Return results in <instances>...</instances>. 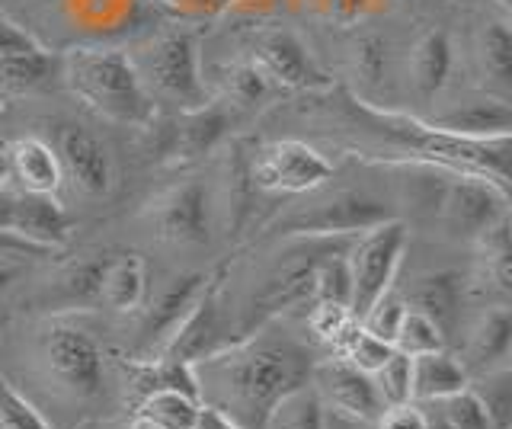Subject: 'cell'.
Wrapping results in <instances>:
<instances>
[{
	"mask_svg": "<svg viewBox=\"0 0 512 429\" xmlns=\"http://www.w3.org/2000/svg\"><path fill=\"white\" fill-rule=\"evenodd\" d=\"M394 349L404 356L439 353V349H445V333L432 324L426 314L407 308L397 324V333H394Z\"/></svg>",
	"mask_w": 512,
	"mask_h": 429,
	"instance_id": "f546056e",
	"label": "cell"
},
{
	"mask_svg": "<svg viewBox=\"0 0 512 429\" xmlns=\"http://www.w3.org/2000/svg\"><path fill=\"white\" fill-rule=\"evenodd\" d=\"M128 58H132L151 100L173 103L180 113L212 100L202 77L199 36L189 29H173V33L157 36Z\"/></svg>",
	"mask_w": 512,
	"mask_h": 429,
	"instance_id": "3957f363",
	"label": "cell"
},
{
	"mask_svg": "<svg viewBox=\"0 0 512 429\" xmlns=\"http://www.w3.org/2000/svg\"><path fill=\"white\" fill-rule=\"evenodd\" d=\"M400 4H404V7H413V0H400Z\"/></svg>",
	"mask_w": 512,
	"mask_h": 429,
	"instance_id": "f907efd6",
	"label": "cell"
},
{
	"mask_svg": "<svg viewBox=\"0 0 512 429\" xmlns=\"http://www.w3.org/2000/svg\"><path fill=\"white\" fill-rule=\"evenodd\" d=\"M509 349H512V314L509 308H493L480 317V324L474 327L471 340H468V365L464 372L474 369V372H490V369H500L509 359Z\"/></svg>",
	"mask_w": 512,
	"mask_h": 429,
	"instance_id": "cb8c5ba5",
	"label": "cell"
},
{
	"mask_svg": "<svg viewBox=\"0 0 512 429\" xmlns=\"http://www.w3.org/2000/svg\"><path fill=\"white\" fill-rule=\"evenodd\" d=\"M16 193H20V189L0 186V234H10V228H13V212H16Z\"/></svg>",
	"mask_w": 512,
	"mask_h": 429,
	"instance_id": "ee69618b",
	"label": "cell"
},
{
	"mask_svg": "<svg viewBox=\"0 0 512 429\" xmlns=\"http://www.w3.org/2000/svg\"><path fill=\"white\" fill-rule=\"evenodd\" d=\"M0 429H48L23 394H16L4 378H0Z\"/></svg>",
	"mask_w": 512,
	"mask_h": 429,
	"instance_id": "f35d334b",
	"label": "cell"
},
{
	"mask_svg": "<svg viewBox=\"0 0 512 429\" xmlns=\"http://www.w3.org/2000/svg\"><path fill=\"white\" fill-rule=\"evenodd\" d=\"M311 330L317 333V340L330 343L333 349L340 346V340L346 337V330L356 324V317H352L349 308L343 305H330V301H314V311L308 317Z\"/></svg>",
	"mask_w": 512,
	"mask_h": 429,
	"instance_id": "74e56055",
	"label": "cell"
},
{
	"mask_svg": "<svg viewBox=\"0 0 512 429\" xmlns=\"http://www.w3.org/2000/svg\"><path fill=\"white\" fill-rule=\"evenodd\" d=\"M58 77V52L0 10V100L45 90Z\"/></svg>",
	"mask_w": 512,
	"mask_h": 429,
	"instance_id": "52a82bcc",
	"label": "cell"
},
{
	"mask_svg": "<svg viewBox=\"0 0 512 429\" xmlns=\"http://www.w3.org/2000/svg\"><path fill=\"white\" fill-rule=\"evenodd\" d=\"M10 161V177L20 183L23 193H42V196H55L58 186L64 180L58 151L42 138H20L13 141L7 151Z\"/></svg>",
	"mask_w": 512,
	"mask_h": 429,
	"instance_id": "44dd1931",
	"label": "cell"
},
{
	"mask_svg": "<svg viewBox=\"0 0 512 429\" xmlns=\"http://www.w3.org/2000/svg\"><path fill=\"white\" fill-rule=\"evenodd\" d=\"M461 298H464V279L452 273V269H439V273H423L413 279V289L407 292L404 305L426 314L448 337L458 327Z\"/></svg>",
	"mask_w": 512,
	"mask_h": 429,
	"instance_id": "ffe728a7",
	"label": "cell"
},
{
	"mask_svg": "<svg viewBox=\"0 0 512 429\" xmlns=\"http://www.w3.org/2000/svg\"><path fill=\"white\" fill-rule=\"evenodd\" d=\"M375 423H378V429H426L429 417L413 401H407V404L384 407Z\"/></svg>",
	"mask_w": 512,
	"mask_h": 429,
	"instance_id": "60d3db41",
	"label": "cell"
},
{
	"mask_svg": "<svg viewBox=\"0 0 512 429\" xmlns=\"http://www.w3.org/2000/svg\"><path fill=\"white\" fill-rule=\"evenodd\" d=\"M0 106H4V100H0Z\"/></svg>",
	"mask_w": 512,
	"mask_h": 429,
	"instance_id": "816d5d0a",
	"label": "cell"
},
{
	"mask_svg": "<svg viewBox=\"0 0 512 429\" xmlns=\"http://www.w3.org/2000/svg\"><path fill=\"white\" fill-rule=\"evenodd\" d=\"M215 81L221 87V100L240 109H260L279 93V87L269 81V74L256 61H228L215 68Z\"/></svg>",
	"mask_w": 512,
	"mask_h": 429,
	"instance_id": "484cf974",
	"label": "cell"
},
{
	"mask_svg": "<svg viewBox=\"0 0 512 429\" xmlns=\"http://www.w3.org/2000/svg\"><path fill=\"white\" fill-rule=\"evenodd\" d=\"M106 257H90L84 263H74L61 276V295L71 305H96L100 301V282H103Z\"/></svg>",
	"mask_w": 512,
	"mask_h": 429,
	"instance_id": "836d02e7",
	"label": "cell"
},
{
	"mask_svg": "<svg viewBox=\"0 0 512 429\" xmlns=\"http://www.w3.org/2000/svg\"><path fill=\"white\" fill-rule=\"evenodd\" d=\"M154 228L164 244L202 247L212 234V196L202 180H186L154 205Z\"/></svg>",
	"mask_w": 512,
	"mask_h": 429,
	"instance_id": "4fadbf2b",
	"label": "cell"
},
{
	"mask_svg": "<svg viewBox=\"0 0 512 429\" xmlns=\"http://www.w3.org/2000/svg\"><path fill=\"white\" fill-rule=\"evenodd\" d=\"M148 298V269L138 253H112L106 257L100 301L116 311H138Z\"/></svg>",
	"mask_w": 512,
	"mask_h": 429,
	"instance_id": "7402d4cb",
	"label": "cell"
},
{
	"mask_svg": "<svg viewBox=\"0 0 512 429\" xmlns=\"http://www.w3.org/2000/svg\"><path fill=\"white\" fill-rule=\"evenodd\" d=\"M452 61H455L452 39H448L442 29H429V33L416 39L413 52H410V71H413V84L420 90L423 100H432L448 84Z\"/></svg>",
	"mask_w": 512,
	"mask_h": 429,
	"instance_id": "d4e9b609",
	"label": "cell"
},
{
	"mask_svg": "<svg viewBox=\"0 0 512 429\" xmlns=\"http://www.w3.org/2000/svg\"><path fill=\"white\" fill-rule=\"evenodd\" d=\"M436 129L452 132L461 138L474 141H493V138H509L512 135V106L506 97H477L468 100L448 113L429 119Z\"/></svg>",
	"mask_w": 512,
	"mask_h": 429,
	"instance_id": "d6986e66",
	"label": "cell"
},
{
	"mask_svg": "<svg viewBox=\"0 0 512 429\" xmlns=\"http://www.w3.org/2000/svg\"><path fill=\"white\" fill-rule=\"evenodd\" d=\"M160 4H173L180 10H189V7H199V0H160Z\"/></svg>",
	"mask_w": 512,
	"mask_h": 429,
	"instance_id": "7dc6e473",
	"label": "cell"
},
{
	"mask_svg": "<svg viewBox=\"0 0 512 429\" xmlns=\"http://www.w3.org/2000/svg\"><path fill=\"white\" fill-rule=\"evenodd\" d=\"M509 193L487 177L474 173H452L439 202L442 225L458 237H484L493 225L506 218Z\"/></svg>",
	"mask_w": 512,
	"mask_h": 429,
	"instance_id": "9c48e42d",
	"label": "cell"
},
{
	"mask_svg": "<svg viewBox=\"0 0 512 429\" xmlns=\"http://www.w3.org/2000/svg\"><path fill=\"white\" fill-rule=\"evenodd\" d=\"M58 81L109 122L151 125L157 119L154 100L144 90L132 58L119 49H64L58 55Z\"/></svg>",
	"mask_w": 512,
	"mask_h": 429,
	"instance_id": "7a4b0ae2",
	"label": "cell"
},
{
	"mask_svg": "<svg viewBox=\"0 0 512 429\" xmlns=\"http://www.w3.org/2000/svg\"><path fill=\"white\" fill-rule=\"evenodd\" d=\"M23 273H26V260L20 253H0V295H4L10 285L20 282Z\"/></svg>",
	"mask_w": 512,
	"mask_h": 429,
	"instance_id": "b9f144b4",
	"label": "cell"
},
{
	"mask_svg": "<svg viewBox=\"0 0 512 429\" xmlns=\"http://www.w3.org/2000/svg\"><path fill=\"white\" fill-rule=\"evenodd\" d=\"M333 177V164L304 141H272L256 151L247 180L263 193H311Z\"/></svg>",
	"mask_w": 512,
	"mask_h": 429,
	"instance_id": "8992f818",
	"label": "cell"
},
{
	"mask_svg": "<svg viewBox=\"0 0 512 429\" xmlns=\"http://www.w3.org/2000/svg\"><path fill=\"white\" fill-rule=\"evenodd\" d=\"M132 429H157L151 420H144V417H135V423H132Z\"/></svg>",
	"mask_w": 512,
	"mask_h": 429,
	"instance_id": "681fc988",
	"label": "cell"
},
{
	"mask_svg": "<svg viewBox=\"0 0 512 429\" xmlns=\"http://www.w3.org/2000/svg\"><path fill=\"white\" fill-rule=\"evenodd\" d=\"M480 61H484V71L493 77L496 84L509 87L512 81V33H509V20H490L480 33Z\"/></svg>",
	"mask_w": 512,
	"mask_h": 429,
	"instance_id": "4dcf8cb0",
	"label": "cell"
},
{
	"mask_svg": "<svg viewBox=\"0 0 512 429\" xmlns=\"http://www.w3.org/2000/svg\"><path fill=\"white\" fill-rule=\"evenodd\" d=\"M221 269L218 273H208L205 289L199 292L196 305L189 308V314L183 317V324L173 330V337L164 343L157 359H176V362H199L205 356L218 353L228 343H234L237 337L228 333V324H224V282H221Z\"/></svg>",
	"mask_w": 512,
	"mask_h": 429,
	"instance_id": "ba28073f",
	"label": "cell"
},
{
	"mask_svg": "<svg viewBox=\"0 0 512 429\" xmlns=\"http://www.w3.org/2000/svg\"><path fill=\"white\" fill-rule=\"evenodd\" d=\"M468 385L464 365L439 349V353L410 356V397L413 401H442L452 391Z\"/></svg>",
	"mask_w": 512,
	"mask_h": 429,
	"instance_id": "603a6c76",
	"label": "cell"
},
{
	"mask_svg": "<svg viewBox=\"0 0 512 429\" xmlns=\"http://www.w3.org/2000/svg\"><path fill=\"white\" fill-rule=\"evenodd\" d=\"M13 237L39 247L45 253H52L58 247L68 244L71 237V218L61 209V202L55 196L42 193H16V212H13Z\"/></svg>",
	"mask_w": 512,
	"mask_h": 429,
	"instance_id": "ac0fdd59",
	"label": "cell"
},
{
	"mask_svg": "<svg viewBox=\"0 0 512 429\" xmlns=\"http://www.w3.org/2000/svg\"><path fill=\"white\" fill-rule=\"evenodd\" d=\"M480 404L487 407L493 429H512V372L509 365H500V369L480 372L477 388H471Z\"/></svg>",
	"mask_w": 512,
	"mask_h": 429,
	"instance_id": "1f68e13d",
	"label": "cell"
},
{
	"mask_svg": "<svg viewBox=\"0 0 512 429\" xmlns=\"http://www.w3.org/2000/svg\"><path fill=\"white\" fill-rule=\"evenodd\" d=\"M10 180V161H7V151H0V186H7Z\"/></svg>",
	"mask_w": 512,
	"mask_h": 429,
	"instance_id": "bcb514c9",
	"label": "cell"
},
{
	"mask_svg": "<svg viewBox=\"0 0 512 429\" xmlns=\"http://www.w3.org/2000/svg\"><path fill=\"white\" fill-rule=\"evenodd\" d=\"M311 388L317 391L324 410H333L336 417L356 423H375L378 413L384 410L381 397L372 385V375L356 369L343 356L311 365Z\"/></svg>",
	"mask_w": 512,
	"mask_h": 429,
	"instance_id": "7c38bea8",
	"label": "cell"
},
{
	"mask_svg": "<svg viewBox=\"0 0 512 429\" xmlns=\"http://www.w3.org/2000/svg\"><path fill=\"white\" fill-rule=\"evenodd\" d=\"M327 410L320 404L317 391L304 381L295 391H288L282 401L266 413L263 429H324Z\"/></svg>",
	"mask_w": 512,
	"mask_h": 429,
	"instance_id": "4316f807",
	"label": "cell"
},
{
	"mask_svg": "<svg viewBox=\"0 0 512 429\" xmlns=\"http://www.w3.org/2000/svg\"><path fill=\"white\" fill-rule=\"evenodd\" d=\"M343 241L346 237H298V244L276 263V269H272L266 282L260 285V292L253 295V308L244 324V333H250L260 324H269V317H276L285 308L314 301L317 263L324 260L327 250H333ZM244 333H240V337H244Z\"/></svg>",
	"mask_w": 512,
	"mask_h": 429,
	"instance_id": "5b68a950",
	"label": "cell"
},
{
	"mask_svg": "<svg viewBox=\"0 0 512 429\" xmlns=\"http://www.w3.org/2000/svg\"><path fill=\"white\" fill-rule=\"evenodd\" d=\"M439 404H442L439 417L452 429H493V420H490L487 407L480 404V397L468 385L452 391L448 397H442Z\"/></svg>",
	"mask_w": 512,
	"mask_h": 429,
	"instance_id": "e575fe53",
	"label": "cell"
},
{
	"mask_svg": "<svg viewBox=\"0 0 512 429\" xmlns=\"http://www.w3.org/2000/svg\"><path fill=\"white\" fill-rule=\"evenodd\" d=\"M205 279L208 276H202V273L173 279L167 289L151 301V308L144 314V324H141L138 362H154L160 356V349H164V343L173 337V330L183 324L189 308L196 305L199 292L205 289Z\"/></svg>",
	"mask_w": 512,
	"mask_h": 429,
	"instance_id": "2e32d148",
	"label": "cell"
},
{
	"mask_svg": "<svg viewBox=\"0 0 512 429\" xmlns=\"http://www.w3.org/2000/svg\"><path fill=\"white\" fill-rule=\"evenodd\" d=\"M199 404L221 410L244 429H263L266 413L311 378V356L288 333L266 324L218 353L192 362Z\"/></svg>",
	"mask_w": 512,
	"mask_h": 429,
	"instance_id": "6da1fadb",
	"label": "cell"
},
{
	"mask_svg": "<svg viewBox=\"0 0 512 429\" xmlns=\"http://www.w3.org/2000/svg\"><path fill=\"white\" fill-rule=\"evenodd\" d=\"M349 244H336L324 253V260L317 263L314 273V301H330V305L349 308L352 301V276H349Z\"/></svg>",
	"mask_w": 512,
	"mask_h": 429,
	"instance_id": "f1b7e54d",
	"label": "cell"
},
{
	"mask_svg": "<svg viewBox=\"0 0 512 429\" xmlns=\"http://www.w3.org/2000/svg\"><path fill=\"white\" fill-rule=\"evenodd\" d=\"M199 401L183 391H170V388H157L148 391L138 404V417L151 420L157 429H192L199 417Z\"/></svg>",
	"mask_w": 512,
	"mask_h": 429,
	"instance_id": "83f0119b",
	"label": "cell"
},
{
	"mask_svg": "<svg viewBox=\"0 0 512 429\" xmlns=\"http://www.w3.org/2000/svg\"><path fill=\"white\" fill-rule=\"evenodd\" d=\"M388 218L391 212L378 199H368L362 193H333L311 209L279 221V231L295 237H356Z\"/></svg>",
	"mask_w": 512,
	"mask_h": 429,
	"instance_id": "8fae6325",
	"label": "cell"
},
{
	"mask_svg": "<svg viewBox=\"0 0 512 429\" xmlns=\"http://www.w3.org/2000/svg\"><path fill=\"white\" fill-rule=\"evenodd\" d=\"M42 353L52 375L77 397H96L103 391V353L84 327L52 324L42 337Z\"/></svg>",
	"mask_w": 512,
	"mask_h": 429,
	"instance_id": "30bf717a",
	"label": "cell"
},
{
	"mask_svg": "<svg viewBox=\"0 0 512 429\" xmlns=\"http://www.w3.org/2000/svg\"><path fill=\"white\" fill-rule=\"evenodd\" d=\"M404 311H407L404 298L394 295V289H388L372 308L359 317V324L372 333V337L394 346V333H397V324H400V317H404Z\"/></svg>",
	"mask_w": 512,
	"mask_h": 429,
	"instance_id": "8d00e7d4",
	"label": "cell"
},
{
	"mask_svg": "<svg viewBox=\"0 0 512 429\" xmlns=\"http://www.w3.org/2000/svg\"><path fill=\"white\" fill-rule=\"evenodd\" d=\"M324 429H359V423L356 420H346V417H324Z\"/></svg>",
	"mask_w": 512,
	"mask_h": 429,
	"instance_id": "f6af8a7d",
	"label": "cell"
},
{
	"mask_svg": "<svg viewBox=\"0 0 512 429\" xmlns=\"http://www.w3.org/2000/svg\"><path fill=\"white\" fill-rule=\"evenodd\" d=\"M372 385H375L384 407L413 401V397H410V356L397 353V349H394L391 359L384 362L381 369L372 372Z\"/></svg>",
	"mask_w": 512,
	"mask_h": 429,
	"instance_id": "d590c367",
	"label": "cell"
},
{
	"mask_svg": "<svg viewBox=\"0 0 512 429\" xmlns=\"http://www.w3.org/2000/svg\"><path fill=\"white\" fill-rule=\"evenodd\" d=\"M426 429H452V426H448L442 417H429V426Z\"/></svg>",
	"mask_w": 512,
	"mask_h": 429,
	"instance_id": "c3c4849f",
	"label": "cell"
},
{
	"mask_svg": "<svg viewBox=\"0 0 512 429\" xmlns=\"http://www.w3.org/2000/svg\"><path fill=\"white\" fill-rule=\"evenodd\" d=\"M253 61L260 65L269 81L279 90H327L330 77L320 71L314 55L308 52L295 33L288 29H266L256 36V52Z\"/></svg>",
	"mask_w": 512,
	"mask_h": 429,
	"instance_id": "5bb4252c",
	"label": "cell"
},
{
	"mask_svg": "<svg viewBox=\"0 0 512 429\" xmlns=\"http://www.w3.org/2000/svg\"><path fill=\"white\" fill-rule=\"evenodd\" d=\"M58 161L61 173H68L74 189H80L90 199H103L112 193L116 183V164L112 154L93 132L80 129V125H68L58 132Z\"/></svg>",
	"mask_w": 512,
	"mask_h": 429,
	"instance_id": "9a60e30c",
	"label": "cell"
},
{
	"mask_svg": "<svg viewBox=\"0 0 512 429\" xmlns=\"http://www.w3.org/2000/svg\"><path fill=\"white\" fill-rule=\"evenodd\" d=\"M352 61H356V71L368 84L381 81V74L388 71V39L378 33L359 36L356 45H352Z\"/></svg>",
	"mask_w": 512,
	"mask_h": 429,
	"instance_id": "ab89813d",
	"label": "cell"
},
{
	"mask_svg": "<svg viewBox=\"0 0 512 429\" xmlns=\"http://www.w3.org/2000/svg\"><path fill=\"white\" fill-rule=\"evenodd\" d=\"M336 353H340L346 362L356 365V369H362V372L372 375L375 369H381V365L391 359L394 346H391V343H384V340H378V337H372V333H368V330L356 321V324H352V327L346 330V337L340 340V346H336Z\"/></svg>",
	"mask_w": 512,
	"mask_h": 429,
	"instance_id": "d6a6232c",
	"label": "cell"
},
{
	"mask_svg": "<svg viewBox=\"0 0 512 429\" xmlns=\"http://www.w3.org/2000/svg\"><path fill=\"white\" fill-rule=\"evenodd\" d=\"M234 129V106L228 100H208L196 109H186L170 132V154L176 161H192L215 151Z\"/></svg>",
	"mask_w": 512,
	"mask_h": 429,
	"instance_id": "e0dca14e",
	"label": "cell"
},
{
	"mask_svg": "<svg viewBox=\"0 0 512 429\" xmlns=\"http://www.w3.org/2000/svg\"><path fill=\"white\" fill-rule=\"evenodd\" d=\"M407 250V225L397 218L381 221V225L356 234L349 244V276H352V301L349 311L359 317L375 305V301L391 289Z\"/></svg>",
	"mask_w": 512,
	"mask_h": 429,
	"instance_id": "277c9868",
	"label": "cell"
},
{
	"mask_svg": "<svg viewBox=\"0 0 512 429\" xmlns=\"http://www.w3.org/2000/svg\"><path fill=\"white\" fill-rule=\"evenodd\" d=\"M192 429H244V426H237L231 417H224L221 410H215V407H199V417H196V426Z\"/></svg>",
	"mask_w": 512,
	"mask_h": 429,
	"instance_id": "7bdbcfd3",
	"label": "cell"
}]
</instances>
